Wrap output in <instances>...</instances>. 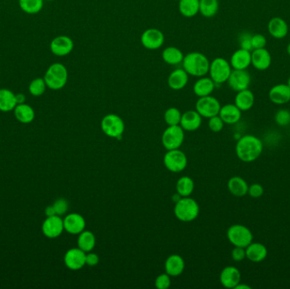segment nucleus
Here are the masks:
<instances>
[{"label":"nucleus","mask_w":290,"mask_h":289,"mask_svg":"<svg viewBox=\"0 0 290 289\" xmlns=\"http://www.w3.org/2000/svg\"><path fill=\"white\" fill-rule=\"evenodd\" d=\"M287 85H288V87L290 88V77L288 78V81H287Z\"/></svg>","instance_id":"nucleus-53"},{"label":"nucleus","mask_w":290,"mask_h":289,"mask_svg":"<svg viewBox=\"0 0 290 289\" xmlns=\"http://www.w3.org/2000/svg\"><path fill=\"white\" fill-rule=\"evenodd\" d=\"M74 49L73 40L66 35L54 37L50 43V50L56 56L63 57L72 52Z\"/></svg>","instance_id":"nucleus-14"},{"label":"nucleus","mask_w":290,"mask_h":289,"mask_svg":"<svg viewBox=\"0 0 290 289\" xmlns=\"http://www.w3.org/2000/svg\"><path fill=\"white\" fill-rule=\"evenodd\" d=\"M176 189L181 197H190L194 190V181L190 176H182L177 180Z\"/></svg>","instance_id":"nucleus-35"},{"label":"nucleus","mask_w":290,"mask_h":289,"mask_svg":"<svg viewBox=\"0 0 290 289\" xmlns=\"http://www.w3.org/2000/svg\"><path fill=\"white\" fill-rule=\"evenodd\" d=\"M227 188L232 195L241 198L248 194V185L241 176H233L227 182Z\"/></svg>","instance_id":"nucleus-29"},{"label":"nucleus","mask_w":290,"mask_h":289,"mask_svg":"<svg viewBox=\"0 0 290 289\" xmlns=\"http://www.w3.org/2000/svg\"><path fill=\"white\" fill-rule=\"evenodd\" d=\"M218 10V0H199V13L204 17H214Z\"/></svg>","instance_id":"nucleus-36"},{"label":"nucleus","mask_w":290,"mask_h":289,"mask_svg":"<svg viewBox=\"0 0 290 289\" xmlns=\"http://www.w3.org/2000/svg\"><path fill=\"white\" fill-rule=\"evenodd\" d=\"M46 87L47 85L44 78H36L30 83V94H32V96H42L46 91Z\"/></svg>","instance_id":"nucleus-39"},{"label":"nucleus","mask_w":290,"mask_h":289,"mask_svg":"<svg viewBox=\"0 0 290 289\" xmlns=\"http://www.w3.org/2000/svg\"><path fill=\"white\" fill-rule=\"evenodd\" d=\"M47 87L52 90H60L67 85L68 71L64 64L54 63L48 68L44 77Z\"/></svg>","instance_id":"nucleus-4"},{"label":"nucleus","mask_w":290,"mask_h":289,"mask_svg":"<svg viewBox=\"0 0 290 289\" xmlns=\"http://www.w3.org/2000/svg\"><path fill=\"white\" fill-rule=\"evenodd\" d=\"M232 71L230 62L224 58L218 57L211 62L208 74L216 85H221L227 82Z\"/></svg>","instance_id":"nucleus-6"},{"label":"nucleus","mask_w":290,"mask_h":289,"mask_svg":"<svg viewBox=\"0 0 290 289\" xmlns=\"http://www.w3.org/2000/svg\"><path fill=\"white\" fill-rule=\"evenodd\" d=\"M234 289H251V287L250 285L242 283V282H240L239 284L237 285Z\"/></svg>","instance_id":"nucleus-51"},{"label":"nucleus","mask_w":290,"mask_h":289,"mask_svg":"<svg viewBox=\"0 0 290 289\" xmlns=\"http://www.w3.org/2000/svg\"><path fill=\"white\" fill-rule=\"evenodd\" d=\"M210 62L206 55L199 52L189 53L182 60V68L192 77H201L209 73Z\"/></svg>","instance_id":"nucleus-2"},{"label":"nucleus","mask_w":290,"mask_h":289,"mask_svg":"<svg viewBox=\"0 0 290 289\" xmlns=\"http://www.w3.org/2000/svg\"><path fill=\"white\" fill-rule=\"evenodd\" d=\"M274 121L279 126H287L290 124V112L287 109H278L274 116Z\"/></svg>","instance_id":"nucleus-40"},{"label":"nucleus","mask_w":290,"mask_h":289,"mask_svg":"<svg viewBox=\"0 0 290 289\" xmlns=\"http://www.w3.org/2000/svg\"><path fill=\"white\" fill-rule=\"evenodd\" d=\"M66 266L71 271H78L86 265V253L79 248H72L64 256Z\"/></svg>","instance_id":"nucleus-15"},{"label":"nucleus","mask_w":290,"mask_h":289,"mask_svg":"<svg viewBox=\"0 0 290 289\" xmlns=\"http://www.w3.org/2000/svg\"><path fill=\"white\" fill-rule=\"evenodd\" d=\"M202 116L196 110H188L182 115L180 126L184 131H196L201 126Z\"/></svg>","instance_id":"nucleus-23"},{"label":"nucleus","mask_w":290,"mask_h":289,"mask_svg":"<svg viewBox=\"0 0 290 289\" xmlns=\"http://www.w3.org/2000/svg\"><path fill=\"white\" fill-rule=\"evenodd\" d=\"M64 230V221L59 215L49 216L43 223L42 232L48 238H56Z\"/></svg>","instance_id":"nucleus-13"},{"label":"nucleus","mask_w":290,"mask_h":289,"mask_svg":"<svg viewBox=\"0 0 290 289\" xmlns=\"http://www.w3.org/2000/svg\"><path fill=\"white\" fill-rule=\"evenodd\" d=\"M185 55L178 48L170 46L165 48L161 54L163 61L170 65H178L182 64Z\"/></svg>","instance_id":"nucleus-30"},{"label":"nucleus","mask_w":290,"mask_h":289,"mask_svg":"<svg viewBox=\"0 0 290 289\" xmlns=\"http://www.w3.org/2000/svg\"><path fill=\"white\" fill-rule=\"evenodd\" d=\"M219 116L222 119L224 123L234 125L240 121L242 112L235 104H227L221 107Z\"/></svg>","instance_id":"nucleus-27"},{"label":"nucleus","mask_w":290,"mask_h":289,"mask_svg":"<svg viewBox=\"0 0 290 289\" xmlns=\"http://www.w3.org/2000/svg\"><path fill=\"white\" fill-rule=\"evenodd\" d=\"M272 64V55L270 52L264 49L253 50L251 51V65L257 71H266Z\"/></svg>","instance_id":"nucleus-18"},{"label":"nucleus","mask_w":290,"mask_h":289,"mask_svg":"<svg viewBox=\"0 0 290 289\" xmlns=\"http://www.w3.org/2000/svg\"><path fill=\"white\" fill-rule=\"evenodd\" d=\"M15 118L20 123L29 124L35 118L34 109L27 104H17L14 109Z\"/></svg>","instance_id":"nucleus-32"},{"label":"nucleus","mask_w":290,"mask_h":289,"mask_svg":"<svg viewBox=\"0 0 290 289\" xmlns=\"http://www.w3.org/2000/svg\"><path fill=\"white\" fill-rule=\"evenodd\" d=\"M252 48L253 50H258V49H264L266 46V37L261 33L252 35Z\"/></svg>","instance_id":"nucleus-45"},{"label":"nucleus","mask_w":290,"mask_h":289,"mask_svg":"<svg viewBox=\"0 0 290 289\" xmlns=\"http://www.w3.org/2000/svg\"><path fill=\"white\" fill-rule=\"evenodd\" d=\"M171 276L168 273H163L156 277L155 281V286L157 289H168L171 287L172 281H171Z\"/></svg>","instance_id":"nucleus-42"},{"label":"nucleus","mask_w":290,"mask_h":289,"mask_svg":"<svg viewBox=\"0 0 290 289\" xmlns=\"http://www.w3.org/2000/svg\"><path fill=\"white\" fill-rule=\"evenodd\" d=\"M99 262V257L95 253H86V264L89 266H95Z\"/></svg>","instance_id":"nucleus-48"},{"label":"nucleus","mask_w":290,"mask_h":289,"mask_svg":"<svg viewBox=\"0 0 290 289\" xmlns=\"http://www.w3.org/2000/svg\"><path fill=\"white\" fill-rule=\"evenodd\" d=\"M165 42V35L157 28H149L141 35V43L149 50H159Z\"/></svg>","instance_id":"nucleus-11"},{"label":"nucleus","mask_w":290,"mask_h":289,"mask_svg":"<svg viewBox=\"0 0 290 289\" xmlns=\"http://www.w3.org/2000/svg\"><path fill=\"white\" fill-rule=\"evenodd\" d=\"M269 34L276 39H283L287 37L289 32L288 23L281 17H273L267 24Z\"/></svg>","instance_id":"nucleus-20"},{"label":"nucleus","mask_w":290,"mask_h":289,"mask_svg":"<svg viewBox=\"0 0 290 289\" xmlns=\"http://www.w3.org/2000/svg\"><path fill=\"white\" fill-rule=\"evenodd\" d=\"M226 237L234 247L246 248L253 242V233L241 224L232 225L226 231Z\"/></svg>","instance_id":"nucleus-5"},{"label":"nucleus","mask_w":290,"mask_h":289,"mask_svg":"<svg viewBox=\"0 0 290 289\" xmlns=\"http://www.w3.org/2000/svg\"><path fill=\"white\" fill-rule=\"evenodd\" d=\"M19 5L24 12L33 15L41 11L44 0H19Z\"/></svg>","instance_id":"nucleus-37"},{"label":"nucleus","mask_w":290,"mask_h":289,"mask_svg":"<svg viewBox=\"0 0 290 289\" xmlns=\"http://www.w3.org/2000/svg\"><path fill=\"white\" fill-rule=\"evenodd\" d=\"M190 75L185 72L183 68H177L171 72L168 79L170 88L175 91H179L184 88L189 82Z\"/></svg>","instance_id":"nucleus-22"},{"label":"nucleus","mask_w":290,"mask_h":289,"mask_svg":"<svg viewBox=\"0 0 290 289\" xmlns=\"http://www.w3.org/2000/svg\"><path fill=\"white\" fill-rule=\"evenodd\" d=\"M229 62L233 70H247L251 65V52L239 49L232 55Z\"/></svg>","instance_id":"nucleus-24"},{"label":"nucleus","mask_w":290,"mask_h":289,"mask_svg":"<svg viewBox=\"0 0 290 289\" xmlns=\"http://www.w3.org/2000/svg\"><path fill=\"white\" fill-rule=\"evenodd\" d=\"M289 31H290V29H289Z\"/></svg>","instance_id":"nucleus-56"},{"label":"nucleus","mask_w":290,"mask_h":289,"mask_svg":"<svg viewBox=\"0 0 290 289\" xmlns=\"http://www.w3.org/2000/svg\"><path fill=\"white\" fill-rule=\"evenodd\" d=\"M96 245V237L90 231L84 230L78 234L77 246L85 253L91 252Z\"/></svg>","instance_id":"nucleus-33"},{"label":"nucleus","mask_w":290,"mask_h":289,"mask_svg":"<svg viewBox=\"0 0 290 289\" xmlns=\"http://www.w3.org/2000/svg\"><path fill=\"white\" fill-rule=\"evenodd\" d=\"M16 105L15 94L10 89H0V112H12Z\"/></svg>","instance_id":"nucleus-31"},{"label":"nucleus","mask_w":290,"mask_h":289,"mask_svg":"<svg viewBox=\"0 0 290 289\" xmlns=\"http://www.w3.org/2000/svg\"><path fill=\"white\" fill-rule=\"evenodd\" d=\"M182 115L177 108L171 107L165 110V114H164V120L168 126H177V125H180Z\"/></svg>","instance_id":"nucleus-38"},{"label":"nucleus","mask_w":290,"mask_h":289,"mask_svg":"<svg viewBox=\"0 0 290 289\" xmlns=\"http://www.w3.org/2000/svg\"><path fill=\"white\" fill-rule=\"evenodd\" d=\"M185 269V262L183 258L179 255H170L165 260V271L172 277H179Z\"/></svg>","instance_id":"nucleus-25"},{"label":"nucleus","mask_w":290,"mask_h":289,"mask_svg":"<svg viewBox=\"0 0 290 289\" xmlns=\"http://www.w3.org/2000/svg\"><path fill=\"white\" fill-rule=\"evenodd\" d=\"M252 35L248 32H243L240 35L239 37V46L240 49L243 50H248V51H252L253 48H252Z\"/></svg>","instance_id":"nucleus-44"},{"label":"nucleus","mask_w":290,"mask_h":289,"mask_svg":"<svg viewBox=\"0 0 290 289\" xmlns=\"http://www.w3.org/2000/svg\"><path fill=\"white\" fill-rule=\"evenodd\" d=\"M216 86L217 85L211 77L204 76V77H199V79L197 80L194 84L193 90L196 96L201 98V97L212 95Z\"/></svg>","instance_id":"nucleus-26"},{"label":"nucleus","mask_w":290,"mask_h":289,"mask_svg":"<svg viewBox=\"0 0 290 289\" xmlns=\"http://www.w3.org/2000/svg\"><path fill=\"white\" fill-rule=\"evenodd\" d=\"M263 143L254 135H244L238 140L235 151L238 158L244 163L256 161L263 152Z\"/></svg>","instance_id":"nucleus-1"},{"label":"nucleus","mask_w":290,"mask_h":289,"mask_svg":"<svg viewBox=\"0 0 290 289\" xmlns=\"http://www.w3.org/2000/svg\"><path fill=\"white\" fill-rule=\"evenodd\" d=\"M46 1H52V0H46Z\"/></svg>","instance_id":"nucleus-54"},{"label":"nucleus","mask_w":290,"mask_h":289,"mask_svg":"<svg viewBox=\"0 0 290 289\" xmlns=\"http://www.w3.org/2000/svg\"><path fill=\"white\" fill-rule=\"evenodd\" d=\"M268 97L272 103L278 105L288 104L290 102V88L287 84H277L273 86L268 93Z\"/></svg>","instance_id":"nucleus-19"},{"label":"nucleus","mask_w":290,"mask_h":289,"mask_svg":"<svg viewBox=\"0 0 290 289\" xmlns=\"http://www.w3.org/2000/svg\"><path fill=\"white\" fill-rule=\"evenodd\" d=\"M241 282V273L237 267L229 265L222 269L220 274V282L226 288H235Z\"/></svg>","instance_id":"nucleus-17"},{"label":"nucleus","mask_w":290,"mask_h":289,"mask_svg":"<svg viewBox=\"0 0 290 289\" xmlns=\"http://www.w3.org/2000/svg\"><path fill=\"white\" fill-rule=\"evenodd\" d=\"M101 129L106 136L121 139L125 131V123L117 115L108 114L103 116L101 121Z\"/></svg>","instance_id":"nucleus-7"},{"label":"nucleus","mask_w":290,"mask_h":289,"mask_svg":"<svg viewBox=\"0 0 290 289\" xmlns=\"http://www.w3.org/2000/svg\"><path fill=\"white\" fill-rule=\"evenodd\" d=\"M226 82L229 87L237 93L245 90L251 86V74L247 70H233Z\"/></svg>","instance_id":"nucleus-12"},{"label":"nucleus","mask_w":290,"mask_h":289,"mask_svg":"<svg viewBox=\"0 0 290 289\" xmlns=\"http://www.w3.org/2000/svg\"><path fill=\"white\" fill-rule=\"evenodd\" d=\"M163 162L168 171L178 173L184 171L187 167L188 158L186 154L182 150H180V148H177L168 150L163 159Z\"/></svg>","instance_id":"nucleus-9"},{"label":"nucleus","mask_w":290,"mask_h":289,"mask_svg":"<svg viewBox=\"0 0 290 289\" xmlns=\"http://www.w3.org/2000/svg\"><path fill=\"white\" fill-rule=\"evenodd\" d=\"M184 130L180 125L168 126L161 137L162 145L167 150L180 148L184 141Z\"/></svg>","instance_id":"nucleus-8"},{"label":"nucleus","mask_w":290,"mask_h":289,"mask_svg":"<svg viewBox=\"0 0 290 289\" xmlns=\"http://www.w3.org/2000/svg\"><path fill=\"white\" fill-rule=\"evenodd\" d=\"M176 217L182 223L194 221L199 215V205L197 201L190 197H182L176 202L174 207Z\"/></svg>","instance_id":"nucleus-3"},{"label":"nucleus","mask_w":290,"mask_h":289,"mask_svg":"<svg viewBox=\"0 0 290 289\" xmlns=\"http://www.w3.org/2000/svg\"><path fill=\"white\" fill-rule=\"evenodd\" d=\"M231 256L234 261H243L246 258L245 248L234 247L232 250Z\"/></svg>","instance_id":"nucleus-47"},{"label":"nucleus","mask_w":290,"mask_h":289,"mask_svg":"<svg viewBox=\"0 0 290 289\" xmlns=\"http://www.w3.org/2000/svg\"><path fill=\"white\" fill-rule=\"evenodd\" d=\"M45 215H46L47 217H49V216H53V215H56V213H55V210H54L53 205H49V206L46 207V209H45Z\"/></svg>","instance_id":"nucleus-49"},{"label":"nucleus","mask_w":290,"mask_h":289,"mask_svg":"<svg viewBox=\"0 0 290 289\" xmlns=\"http://www.w3.org/2000/svg\"><path fill=\"white\" fill-rule=\"evenodd\" d=\"M64 228L70 234L78 235L86 228V220L78 213H71L65 217Z\"/></svg>","instance_id":"nucleus-16"},{"label":"nucleus","mask_w":290,"mask_h":289,"mask_svg":"<svg viewBox=\"0 0 290 289\" xmlns=\"http://www.w3.org/2000/svg\"><path fill=\"white\" fill-rule=\"evenodd\" d=\"M221 107L218 99L212 95H209V96L199 98L195 104V110L202 117L209 119L213 116H218Z\"/></svg>","instance_id":"nucleus-10"},{"label":"nucleus","mask_w":290,"mask_h":289,"mask_svg":"<svg viewBox=\"0 0 290 289\" xmlns=\"http://www.w3.org/2000/svg\"><path fill=\"white\" fill-rule=\"evenodd\" d=\"M53 206H54L56 215L61 216V215L67 214V211H68L69 204L66 198H59L54 201Z\"/></svg>","instance_id":"nucleus-41"},{"label":"nucleus","mask_w":290,"mask_h":289,"mask_svg":"<svg viewBox=\"0 0 290 289\" xmlns=\"http://www.w3.org/2000/svg\"><path fill=\"white\" fill-rule=\"evenodd\" d=\"M176 1H178V2H179L180 0H176Z\"/></svg>","instance_id":"nucleus-55"},{"label":"nucleus","mask_w":290,"mask_h":289,"mask_svg":"<svg viewBox=\"0 0 290 289\" xmlns=\"http://www.w3.org/2000/svg\"><path fill=\"white\" fill-rule=\"evenodd\" d=\"M255 104V95L253 92L250 89H245L238 92L234 99V104L239 108L241 112H248L254 106Z\"/></svg>","instance_id":"nucleus-28"},{"label":"nucleus","mask_w":290,"mask_h":289,"mask_svg":"<svg viewBox=\"0 0 290 289\" xmlns=\"http://www.w3.org/2000/svg\"><path fill=\"white\" fill-rule=\"evenodd\" d=\"M178 9L182 16L194 17L199 13V0H180Z\"/></svg>","instance_id":"nucleus-34"},{"label":"nucleus","mask_w":290,"mask_h":289,"mask_svg":"<svg viewBox=\"0 0 290 289\" xmlns=\"http://www.w3.org/2000/svg\"><path fill=\"white\" fill-rule=\"evenodd\" d=\"M246 258L253 263H260L266 260L268 250L266 246L259 242H252L245 248Z\"/></svg>","instance_id":"nucleus-21"},{"label":"nucleus","mask_w":290,"mask_h":289,"mask_svg":"<svg viewBox=\"0 0 290 289\" xmlns=\"http://www.w3.org/2000/svg\"><path fill=\"white\" fill-rule=\"evenodd\" d=\"M15 99H16L17 104H25L26 96L23 94H15Z\"/></svg>","instance_id":"nucleus-50"},{"label":"nucleus","mask_w":290,"mask_h":289,"mask_svg":"<svg viewBox=\"0 0 290 289\" xmlns=\"http://www.w3.org/2000/svg\"><path fill=\"white\" fill-rule=\"evenodd\" d=\"M224 121L220 117V116H215L213 117L209 118L208 121V126H209L210 130L213 131V132H220V131L223 129Z\"/></svg>","instance_id":"nucleus-43"},{"label":"nucleus","mask_w":290,"mask_h":289,"mask_svg":"<svg viewBox=\"0 0 290 289\" xmlns=\"http://www.w3.org/2000/svg\"><path fill=\"white\" fill-rule=\"evenodd\" d=\"M248 194L251 198H261L264 194L263 186L260 183H253L251 186H248Z\"/></svg>","instance_id":"nucleus-46"},{"label":"nucleus","mask_w":290,"mask_h":289,"mask_svg":"<svg viewBox=\"0 0 290 289\" xmlns=\"http://www.w3.org/2000/svg\"><path fill=\"white\" fill-rule=\"evenodd\" d=\"M287 53H288V55L290 56V42L288 43V46H287Z\"/></svg>","instance_id":"nucleus-52"}]
</instances>
